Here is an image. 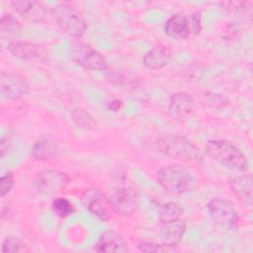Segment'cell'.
I'll return each instance as SVG.
<instances>
[{"label": "cell", "mask_w": 253, "mask_h": 253, "mask_svg": "<svg viewBox=\"0 0 253 253\" xmlns=\"http://www.w3.org/2000/svg\"><path fill=\"white\" fill-rule=\"evenodd\" d=\"M126 243L124 237L120 233L112 229L104 231L95 245V250L97 252L119 253L126 252Z\"/></svg>", "instance_id": "cell-16"}, {"label": "cell", "mask_w": 253, "mask_h": 253, "mask_svg": "<svg viewBox=\"0 0 253 253\" xmlns=\"http://www.w3.org/2000/svg\"><path fill=\"white\" fill-rule=\"evenodd\" d=\"M109 200L113 211L122 216L133 214L138 210L140 203L138 192L131 187L116 190Z\"/></svg>", "instance_id": "cell-8"}, {"label": "cell", "mask_w": 253, "mask_h": 253, "mask_svg": "<svg viewBox=\"0 0 253 253\" xmlns=\"http://www.w3.org/2000/svg\"><path fill=\"white\" fill-rule=\"evenodd\" d=\"M208 155L220 165L234 171H246L248 161L243 152L224 139L209 140L206 145Z\"/></svg>", "instance_id": "cell-3"}, {"label": "cell", "mask_w": 253, "mask_h": 253, "mask_svg": "<svg viewBox=\"0 0 253 253\" xmlns=\"http://www.w3.org/2000/svg\"><path fill=\"white\" fill-rule=\"evenodd\" d=\"M164 31L169 37L173 39H187L190 35L187 17L183 14H175L171 16L165 23Z\"/></svg>", "instance_id": "cell-18"}, {"label": "cell", "mask_w": 253, "mask_h": 253, "mask_svg": "<svg viewBox=\"0 0 253 253\" xmlns=\"http://www.w3.org/2000/svg\"><path fill=\"white\" fill-rule=\"evenodd\" d=\"M183 213V209L176 203H166L159 209V219L161 222L170 221L180 218Z\"/></svg>", "instance_id": "cell-22"}, {"label": "cell", "mask_w": 253, "mask_h": 253, "mask_svg": "<svg viewBox=\"0 0 253 253\" xmlns=\"http://www.w3.org/2000/svg\"><path fill=\"white\" fill-rule=\"evenodd\" d=\"M30 248L28 245L19 237L16 236H9L7 237L2 243V252H29Z\"/></svg>", "instance_id": "cell-23"}, {"label": "cell", "mask_w": 253, "mask_h": 253, "mask_svg": "<svg viewBox=\"0 0 253 253\" xmlns=\"http://www.w3.org/2000/svg\"><path fill=\"white\" fill-rule=\"evenodd\" d=\"M232 193L243 203L251 205L252 202V177L242 175L235 177L230 182Z\"/></svg>", "instance_id": "cell-19"}, {"label": "cell", "mask_w": 253, "mask_h": 253, "mask_svg": "<svg viewBox=\"0 0 253 253\" xmlns=\"http://www.w3.org/2000/svg\"><path fill=\"white\" fill-rule=\"evenodd\" d=\"M51 208L53 211L61 217H66L74 211V208L72 204L64 198H57L53 200L51 204Z\"/></svg>", "instance_id": "cell-25"}, {"label": "cell", "mask_w": 253, "mask_h": 253, "mask_svg": "<svg viewBox=\"0 0 253 253\" xmlns=\"http://www.w3.org/2000/svg\"><path fill=\"white\" fill-rule=\"evenodd\" d=\"M174 58L173 51L166 46H156L147 51L143 57V64L147 69L157 70L169 65Z\"/></svg>", "instance_id": "cell-17"}, {"label": "cell", "mask_w": 253, "mask_h": 253, "mask_svg": "<svg viewBox=\"0 0 253 253\" xmlns=\"http://www.w3.org/2000/svg\"><path fill=\"white\" fill-rule=\"evenodd\" d=\"M71 118L73 123L80 128L86 130H94L97 126V123L92 115L82 108H75L71 112Z\"/></svg>", "instance_id": "cell-21"}, {"label": "cell", "mask_w": 253, "mask_h": 253, "mask_svg": "<svg viewBox=\"0 0 253 253\" xmlns=\"http://www.w3.org/2000/svg\"><path fill=\"white\" fill-rule=\"evenodd\" d=\"M207 209L213 223L221 230L230 231L237 225V213L233 204L223 198L211 200Z\"/></svg>", "instance_id": "cell-5"}, {"label": "cell", "mask_w": 253, "mask_h": 253, "mask_svg": "<svg viewBox=\"0 0 253 253\" xmlns=\"http://www.w3.org/2000/svg\"><path fill=\"white\" fill-rule=\"evenodd\" d=\"M186 222L181 218L162 222L159 230V238L165 245L176 247L186 232Z\"/></svg>", "instance_id": "cell-13"}, {"label": "cell", "mask_w": 253, "mask_h": 253, "mask_svg": "<svg viewBox=\"0 0 253 253\" xmlns=\"http://www.w3.org/2000/svg\"><path fill=\"white\" fill-rule=\"evenodd\" d=\"M7 48L15 57L26 61H43L47 56L41 45L26 41H12Z\"/></svg>", "instance_id": "cell-10"}, {"label": "cell", "mask_w": 253, "mask_h": 253, "mask_svg": "<svg viewBox=\"0 0 253 253\" xmlns=\"http://www.w3.org/2000/svg\"><path fill=\"white\" fill-rule=\"evenodd\" d=\"M58 145L50 137H43L39 139L33 146L32 155L35 159L43 160L49 158L57 153Z\"/></svg>", "instance_id": "cell-20"}, {"label": "cell", "mask_w": 253, "mask_h": 253, "mask_svg": "<svg viewBox=\"0 0 253 253\" xmlns=\"http://www.w3.org/2000/svg\"><path fill=\"white\" fill-rule=\"evenodd\" d=\"M188 19V25H189V30L190 33L193 34H199L202 29V21H201V13L200 12H195L191 14Z\"/></svg>", "instance_id": "cell-28"}, {"label": "cell", "mask_w": 253, "mask_h": 253, "mask_svg": "<svg viewBox=\"0 0 253 253\" xmlns=\"http://www.w3.org/2000/svg\"><path fill=\"white\" fill-rule=\"evenodd\" d=\"M194 107L193 98L185 92H179L170 97L168 113L174 120H184L192 114Z\"/></svg>", "instance_id": "cell-12"}, {"label": "cell", "mask_w": 253, "mask_h": 253, "mask_svg": "<svg viewBox=\"0 0 253 253\" xmlns=\"http://www.w3.org/2000/svg\"><path fill=\"white\" fill-rule=\"evenodd\" d=\"M15 185V179L12 173H8L1 177L0 179V196L5 197L9 194L11 189Z\"/></svg>", "instance_id": "cell-27"}, {"label": "cell", "mask_w": 253, "mask_h": 253, "mask_svg": "<svg viewBox=\"0 0 253 253\" xmlns=\"http://www.w3.org/2000/svg\"><path fill=\"white\" fill-rule=\"evenodd\" d=\"M157 146L167 156L189 163H199L204 154L201 149L185 136L166 133L157 138Z\"/></svg>", "instance_id": "cell-2"}, {"label": "cell", "mask_w": 253, "mask_h": 253, "mask_svg": "<svg viewBox=\"0 0 253 253\" xmlns=\"http://www.w3.org/2000/svg\"><path fill=\"white\" fill-rule=\"evenodd\" d=\"M106 78L112 85L125 90H134L139 85V78L135 74L121 67H108Z\"/></svg>", "instance_id": "cell-15"}, {"label": "cell", "mask_w": 253, "mask_h": 253, "mask_svg": "<svg viewBox=\"0 0 253 253\" xmlns=\"http://www.w3.org/2000/svg\"><path fill=\"white\" fill-rule=\"evenodd\" d=\"M51 16L57 26L67 35L80 38L84 35L87 25L82 14L72 5L60 3L51 9Z\"/></svg>", "instance_id": "cell-4"}, {"label": "cell", "mask_w": 253, "mask_h": 253, "mask_svg": "<svg viewBox=\"0 0 253 253\" xmlns=\"http://www.w3.org/2000/svg\"><path fill=\"white\" fill-rule=\"evenodd\" d=\"M70 56L76 63L88 70L106 71L109 67L107 60L100 52L83 42H75L72 44Z\"/></svg>", "instance_id": "cell-6"}, {"label": "cell", "mask_w": 253, "mask_h": 253, "mask_svg": "<svg viewBox=\"0 0 253 253\" xmlns=\"http://www.w3.org/2000/svg\"><path fill=\"white\" fill-rule=\"evenodd\" d=\"M122 107V101L121 100H113L108 104V109L113 112H117Z\"/></svg>", "instance_id": "cell-29"}, {"label": "cell", "mask_w": 253, "mask_h": 253, "mask_svg": "<svg viewBox=\"0 0 253 253\" xmlns=\"http://www.w3.org/2000/svg\"><path fill=\"white\" fill-rule=\"evenodd\" d=\"M156 181L166 192L186 194L199 187L198 179L185 167L179 164L163 166L156 173Z\"/></svg>", "instance_id": "cell-1"}, {"label": "cell", "mask_w": 253, "mask_h": 253, "mask_svg": "<svg viewBox=\"0 0 253 253\" xmlns=\"http://www.w3.org/2000/svg\"><path fill=\"white\" fill-rule=\"evenodd\" d=\"M33 184L40 194L51 195L64 190L69 184V177L57 169H44L38 173Z\"/></svg>", "instance_id": "cell-7"}, {"label": "cell", "mask_w": 253, "mask_h": 253, "mask_svg": "<svg viewBox=\"0 0 253 253\" xmlns=\"http://www.w3.org/2000/svg\"><path fill=\"white\" fill-rule=\"evenodd\" d=\"M138 249L143 252H173L175 251V247L165 245L163 243L157 244L154 242L142 241L138 244Z\"/></svg>", "instance_id": "cell-26"}, {"label": "cell", "mask_w": 253, "mask_h": 253, "mask_svg": "<svg viewBox=\"0 0 253 253\" xmlns=\"http://www.w3.org/2000/svg\"><path fill=\"white\" fill-rule=\"evenodd\" d=\"M10 4L20 16L28 21L41 23L46 18V10L41 2L15 0L10 2Z\"/></svg>", "instance_id": "cell-11"}, {"label": "cell", "mask_w": 253, "mask_h": 253, "mask_svg": "<svg viewBox=\"0 0 253 253\" xmlns=\"http://www.w3.org/2000/svg\"><path fill=\"white\" fill-rule=\"evenodd\" d=\"M21 28L19 20L10 13L2 15L0 20V29L2 34H15Z\"/></svg>", "instance_id": "cell-24"}, {"label": "cell", "mask_w": 253, "mask_h": 253, "mask_svg": "<svg viewBox=\"0 0 253 253\" xmlns=\"http://www.w3.org/2000/svg\"><path fill=\"white\" fill-rule=\"evenodd\" d=\"M86 205L88 211L102 220L111 218V211H113L110 200L99 190H92L87 193Z\"/></svg>", "instance_id": "cell-14"}, {"label": "cell", "mask_w": 253, "mask_h": 253, "mask_svg": "<svg viewBox=\"0 0 253 253\" xmlns=\"http://www.w3.org/2000/svg\"><path fill=\"white\" fill-rule=\"evenodd\" d=\"M29 90V83L22 75L10 71L0 73V92L4 98L19 100L25 97Z\"/></svg>", "instance_id": "cell-9"}]
</instances>
